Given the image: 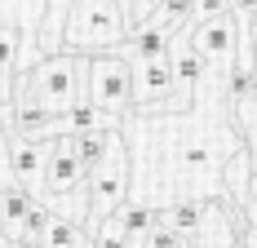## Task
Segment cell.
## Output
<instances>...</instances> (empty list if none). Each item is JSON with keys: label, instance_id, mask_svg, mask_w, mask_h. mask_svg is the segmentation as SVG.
Here are the masks:
<instances>
[{"label": "cell", "instance_id": "20", "mask_svg": "<svg viewBox=\"0 0 257 248\" xmlns=\"http://www.w3.org/2000/svg\"><path fill=\"white\" fill-rule=\"evenodd\" d=\"M248 36H253V71H257V18L248 23Z\"/></svg>", "mask_w": 257, "mask_h": 248}, {"label": "cell", "instance_id": "9", "mask_svg": "<svg viewBox=\"0 0 257 248\" xmlns=\"http://www.w3.org/2000/svg\"><path fill=\"white\" fill-rule=\"evenodd\" d=\"M169 40H173V31H169V27H160V23L151 18V23H142V27H133V31H128V40L120 45V53H124L128 62L164 58V53H169Z\"/></svg>", "mask_w": 257, "mask_h": 248}, {"label": "cell", "instance_id": "5", "mask_svg": "<svg viewBox=\"0 0 257 248\" xmlns=\"http://www.w3.org/2000/svg\"><path fill=\"white\" fill-rule=\"evenodd\" d=\"M244 31H248V18H239L235 9L226 14H217V18H204V23H191V36H195V49L200 58L208 62V71L222 75L235 67V58H239V40H244Z\"/></svg>", "mask_w": 257, "mask_h": 248}, {"label": "cell", "instance_id": "6", "mask_svg": "<svg viewBox=\"0 0 257 248\" xmlns=\"http://www.w3.org/2000/svg\"><path fill=\"white\" fill-rule=\"evenodd\" d=\"M133 111L138 115H178V75L173 58L133 62Z\"/></svg>", "mask_w": 257, "mask_h": 248}, {"label": "cell", "instance_id": "14", "mask_svg": "<svg viewBox=\"0 0 257 248\" xmlns=\"http://www.w3.org/2000/svg\"><path fill=\"white\" fill-rule=\"evenodd\" d=\"M226 115H231V124L239 129V142L248 147V160H253V173H257V93L244 98L239 106H231Z\"/></svg>", "mask_w": 257, "mask_h": 248}, {"label": "cell", "instance_id": "18", "mask_svg": "<svg viewBox=\"0 0 257 248\" xmlns=\"http://www.w3.org/2000/svg\"><path fill=\"white\" fill-rule=\"evenodd\" d=\"M226 9H231V0H195V14H191V23L217 18V14H226Z\"/></svg>", "mask_w": 257, "mask_h": 248}, {"label": "cell", "instance_id": "11", "mask_svg": "<svg viewBox=\"0 0 257 248\" xmlns=\"http://www.w3.org/2000/svg\"><path fill=\"white\" fill-rule=\"evenodd\" d=\"M36 248H98V244H93V230H89L84 222L53 213V222L45 226V235H40Z\"/></svg>", "mask_w": 257, "mask_h": 248}, {"label": "cell", "instance_id": "4", "mask_svg": "<svg viewBox=\"0 0 257 248\" xmlns=\"http://www.w3.org/2000/svg\"><path fill=\"white\" fill-rule=\"evenodd\" d=\"M84 191H89V230H98V222H102L106 213H115V208L128 199V191H133V155H128V133H120V138H115L111 155H106L93 173H89Z\"/></svg>", "mask_w": 257, "mask_h": 248}, {"label": "cell", "instance_id": "19", "mask_svg": "<svg viewBox=\"0 0 257 248\" xmlns=\"http://www.w3.org/2000/svg\"><path fill=\"white\" fill-rule=\"evenodd\" d=\"M231 9L239 14V18H248V23L257 18V0H231Z\"/></svg>", "mask_w": 257, "mask_h": 248}, {"label": "cell", "instance_id": "3", "mask_svg": "<svg viewBox=\"0 0 257 248\" xmlns=\"http://www.w3.org/2000/svg\"><path fill=\"white\" fill-rule=\"evenodd\" d=\"M84 98L111 115H133V62L120 49L84 53Z\"/></svg>", "mask_w": 257, "mask_h": 248}, {"label": "cell", "instance_id": "1", "mask_svg": "<svg viewBox=\"0 0 257 248\" xmlns=\"http://www.w3.org/2000/svg\"><path fill=\"white\" fill-rule=\"evenodd\" d=\"M14 93H27L53 115H67L76 102H84V53L71 49L45 53L36 67L14 75Z\"/></svg>", "mask_w": 257, "mask_h": 248}, {"label": "cell", "instance_id": "13", "mask_svg": "<svg viewBox=\"0 0 257 248\" xmlns=\"http://www.w3.org/2000/svg\"><path fill=\"white\" fill-rule=\"evenodd\" d=\"M124 129H98V133H80V164H84V173H93L98 164H102L111 147H115V138H120Z\"/></svg>", "mask_w": 257, "mask_h": 248}, {"label": "cell", "instance_id": "17", "mask_svg": "<svg viewBox=\"0 0 257 248\" xmlns=\"http://www.w3.org/2000/svg\"><path fill=\"white\" fill-rule=\"evenodd\" d=\"M14 182V164H9V129H5V115H0V186Z\"/></svg>", "mask_w": 257, "mask_h": 248}, {"label": "cell", "instance_id": "2", "mask_svg": "<svg viewBox=\"0 0 257 248\" xmlns=\"http://www.w3.org/2000/svg\"><path fill=\"white\" fill-rule=\"evenodd\" d=\"M128 40V18L120 0H71L67 27H62V49L71 53H106Z\"/></svg>", "mask_w": 257, "mask_h": 248}, {"label": "cell", "instance_id": "12", "mask_svg": "<svg viewBox=\"0 0 257 248\" xmlns=\"http://www.w3.org/2000/svg\"><path fill=\"white\" fill-rule=\"evenodd\" d=\"M23 36H27V31H18V27H0V106L14 98V75H18Z\"/></svg>", "mask_w": 257, "mask_h": 248}, {"label": "cell", "instance_id": "7", "mask_svg": "<svg viewBox=\"0 0 257 248\" xmlns=\"http://www.w3.org/2000/svg\"><path fill=\"white\" fill-rule=\"evenodd\" d=\"M89 182L80 164V133H53L49 155H45V177H40V199L45 195H71Z\"/></svg>", "mask_w": 257, "mask_h": 248}, {"label": "cell", "instance_id": "8", "mask_svg": "<svg viewBox=\"0 0 257 248\" xmlns=\"http://www.w3.org/2000/svg\"><path fill=\"white\" fill-rule=\"evenodd\" d=\"M45 155H49V138H9L14 182L31 186L36 195H40V177H45Z\"/></svg>", "mask_w": 257, "mask_h": 248}, {"label": "cell", "instance_id": "21", "mask_svg": "<svg viewBox=\"0 0 257 248\" xmlns=\"http://www.w3.org/2000/svg\"><path fill=\"white\" fill-rule=\"evenodd\" d=\"M120 5H128V0H120Z\"/></svg>", "mask_w": 257, "mask_h": 248}, {"label": "cell", "instance_id": "10", "mask_svg": "<svg viewBox=\"0 0 257 248\" xmlns=\"http://www.w3.org/2000/svg\"><path fill=\"white\" fill-rule=\"evenodd\" d=\"M98 129H124V115H111L89 98L76 102L67 115H58V133H98Z\"/></svg>", "mask_w": 257, "mask_h": 248}, {"label": "cell", "instance_id": "15", "mask_svg": "<svg viewBox=\"0 0 257 248\" xmlns=\"http://www.w3.org/2000/svg\"><path fill=\"white\" fill-rule=\"evenodd\" d=\"M191 14H195V0H164V5L155 9V23L169 27V31H178V27L191 23Z\"/></svg>", "mask_w": 257, "mask_h": 248}, {"label": "cell", "instance_id": "16", "mask_svg": "<svg viewBox=\"0 0 257 248\" xmlns=\"http://www.w3.org/2000/svg\"><path fill=\"white\" fill-rule=\"evenodd\" d=\"M164 0H128L124 5V18H128V31L133 27H142V23H151L155 18V9H160Z\"/></svg>", "mask_w": 257, "mask_h": 248}]
</instances>
